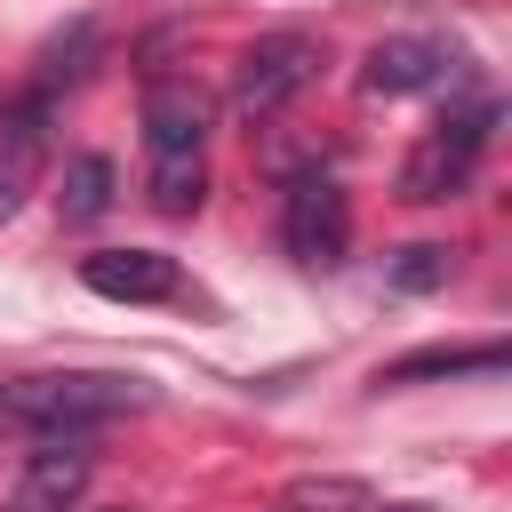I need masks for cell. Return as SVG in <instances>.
Listing matches in <instances>:
<instances>
[{
    "label": "cell",
    "instance_id": "obj_14",
    "mask_svg": "<svg viewBox=\"0 0 512 512\" xmlns=\"http://www.w3.org/2000/svg\"><path fill=\"white\" fill-rule=\"evenodd\" d=\"M448 272H456V248H432V240H416V248L392 256V288H440Z\"/></svg>",
    "mask_w": 512,
    "mask_h": 512
},
{
    "label": "cell",
    "instance_id": "obj_2",
    "mask_svg": "<svg viewBox=\"0 0 512 512\" xmlns=\"http://www.w3.org/2000/svg\"><path fill=\"white\" fill-rule=\"evenodd\" d=\"M128 408H152L144 376H104V368H48V376H16L0 392V416L24 432H88Z\"/></svg>",
    "mask_w": 512,
    "mask_h": 512
},
{
    "label": "cell",
    "instance_id": "obj_15",
    "mask_svg": "<svg viewBox=\"0 0 512 512\" xmlns=\"http://www.w3.org/2000/svg\"><path fill=\"white\" fill-rule=\"evenodd\" d=\"M368 512H424V504H368Z\"/></svg>",
    "mask_w": 512,
    "mask_h": 512
},
{
    "label": "cell",
    "instance_id": "obj_5",
    "mask_svg": "<svg viewBox=\"0 0 512 512\" xmlns=\"http://www.w3.org/2000/svg\"><path fill=\"white\" fill-rule=\"evenodd\" d=\"M280 248H288L304 272L344 264V248H352V200H344L336 176L304 168V176L288 184V200H280Z\"/></svg>",
    "mask_w": 512,
    "mask_h": 512
},
{
    "label": "cell",
    "instance_id": "obj_9",
    "mask_svg": "<svg viewBox=\"0 0 512 512\" xmlns=\"http://www.w3.org/2000/svg\"><path fill=\"white\" fill-rule=\"evenodd\" d=\"M48 120H56V112H40L32 96L0 112V224H16V208H24V200L40 192V176H48Z\"/></svg>",
    "mask_w": 512,
    "mask_h": 512
},
{
    "label": "cell",
    "instance_id": "obj_1",
    "mask_svg": "<svg viewBox=\"0 0 512 512\" xmlns=\"http://www.w3.org/2000/svg\"><path fill=\"white\" fill-rule=\"evenodd\" d=\"M144 192L160 216H192L208 200V96L192 80L144 88Z\"/></svg>",
    "mask_w": 512,
    "mask_h": 512
},
{
    "label": "cell",
    "instance_id": "obj_4",
    "mask_svg": "<svg viewBox=\"0 0 512 512\" xmlns=\"http://www.w3.org/2000/svg\"><path fill=\"white\" fill-rule=\"evenodd\" d=\"M312 72H320V40L312 32H264L232 64V112L240 120H272L296 88H312Z\"/></svg>",
    "mask_w": 512,
    "mask_h": 512
},
{
    "label": "cell",
    "instance_id": "obj_3",
    "mask_svg": "<svg viewBox=\"0 0 512 512\" xmlns=\"http://www.w3.org/2000/svg\"><path fill=\"white\" fill-rule=\"evenodd\" d=\"M488 136H496V104H488V96H472V104H464V112H448V120H432V128H424V144H416V152H408V168H400V200L432 208V200L472 192Z\"/></svg>",
    "mask_w": 512,
    "mask_h": 512
},
{
    "label": "cell",
    "instance_id": "obj_13",
    "mask_svg": "<svg viewBox=\"0 0 512 512\" xmlns=\"http://www.w3.org/2000/svg\"><path fill=\"white\" fill-rule=\"evenodd\" d=\"M376 496H368V480H352V472H304V480H288L280 488V512H368Z\"/></svg>",
    "mask_w": 512,
    "mask_h": 512
},
{
    "label": "cell",
    "instance_id": "obj_7",
    "mask_svg": "<svg viewBox=\"0 0 512 512\" xmlns=\"http://www.w3.org/2000/svg\"><path fill=\"white\" fill-rule=\"evenodd\" d=\"M360 80L376 88V96H424V88H456L464 80V56L448 48V40H376L368 48V64H360Z\"/></svg>",
    "mask_w": 512,
    "mask_h": 512
},
{
    "label": "cell",
    "instance_id": "obj_8",
    "mask_svg": "<svg viewBox=\"0 0 512 512\" xmlns=\"http://www.w3.org/2000/svg\"><path fill=\"white\" fill-rule=\"evenodd\" d=\"M80 280L112 304H176L184 296V272L160 248H96V256H80Z\"/></svg>",
    "mask_w": 512,
    "mask_h": 512
},
{
    "label": "cell",
    "instance_id": "obj_6",
    "mask_svg": "<svg viewBox=\"0 0 512 512\" xmlns=\"http://www.w3.org/2000/svg\"><path fill=\"white\" fill-rule=\"evenodd\" d=\"M88 472H96L88 432H40V448L16 472V512H72L88 496Z\"/></svg>",
    "mask_w": 512,
    "mask_h": 512
},
{
    "label": "cell",
    "instance_id": "obj_11",
    "mask_svg": "<svg viewBox=\"0 0 512 512\" xmlns=\"http://www.w3.org/2000/svg\"><path fill=\"white\" fill-rule=\"evenodd\" d=\"M504 368V344H432V352H408L392 368H376V384H424V376H496Z\"/></svg>",
    "mask_w": 512,
    "mask_h": 512
},
{
    "label": "cell",
    "instance_id": "obj_12",
    "mask_svg": "<svg viewBox=\"0 0 512 512\" xmlns=\"http://www.w3.org/2000/svg\"><path fill=\"white\" fill-rule=\"evenodd\" d=\"M112 160L104 152H80V160H64V184H56V208H64V224H96L104 208H112Z\"/></svg>",
    "mask_w": 512,
    "mask_h": 512
},
{
    "label": "cell",
    "instance_id": "obj_10",
    "mask_svg": "<svg viewBox=\"0 0 512 512\" xmlns=\"http://www.w3.org/2000/svg\"><path fill=\"white\" fill-rule=\"evenodd\" d=\"M96 48H104V40H96V24L80 16L64 40H48V48H40V72H32V88H24V96H32L40 112H56V104H64V96L96 72Z\"/></svg>",
    "mask_w": 512,
    "mask_h": 512
}]
</instances>
